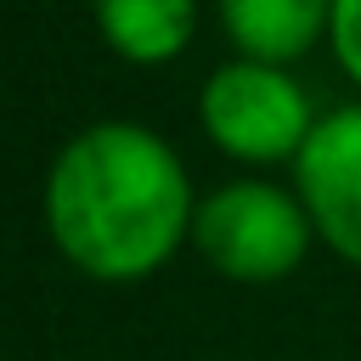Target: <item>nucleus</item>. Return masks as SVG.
Segmentation results:
<instances>
[{
    "mask_svg": "<svg viewBox=\"0 0 361 361\" xmlns=\"http://www.w3.org/2000/svg\"><path fill=\"white\" fill-rule=\"evenodd\" d=\"M197 192L180 152L130 118L73 130L39 192L51 248L90 282H141L192 243Z\"/></svg>",
    "mask_w": 361,
    "mask_h": 361,
    "instance_id": "nucleus-1",
    "label": "nucleus"
},
{
    "mask_svg": "<svg viewBox=\"0 0 361 361\" xmlns=\"http://www.w3.org/2000/svg\"><path fill=\"white\" fill-rule=\"evenodd\" d=\"M316 243V226L293 186H276L265 175L226 180L197 197L192 214V248L209 271L231 282H282L305 265Z\"/></svg>",
    "mask_w": 361,
    "mask_h": 361,
    "instance_id": "nucleus-2",
    "label": "nucleus"
},
{
    "mask_svg": "<svg viewBox=\"0 0 361 361\" xmlns=\"http://www.w3.org/2000/svg\"><path fill=\"white\" fill-rule=\"evenodd\" d=\"M316 107L305 96V85L276 68V62H254V56H231L220 62L203 90H197V124L209 135L214 152H226L243 169H271V164H293L316 130Z\"/></svg>",
    "mask_w": 361,
    "mask_h": 361,
    "instance_id": "nucleus-3",
    "label": "nucleus"
},
{
    "mask_svg": "<svg viewBox=\"0 0 361 361\" xmlns=\"http://www.w3.org/2000/svg\"><path fill=\"white\" fill-rule=\"evenodd\" d=\"M293 192L316 226V243L361 271V102L327 107L293 158Z\"/></svg>",
    "mask_w": 361,
    "mask_h": 361,
    "instance_id": "nucleus-4",
    "label": "nucleus"
},
{
    "mask_svg": "<svg viewBox=\"0 0 361 361\" xmlns=\"http://www.w3.org/2000/svg\"><path fill=\"white\" fill-rule=\"evenodd\" d=\"M214 11L237 56L293 68L299 56L327 45L333 0H214Z\"/></svg>",
    "mask_w": 361,
    "mask_h": 361,
    "instance_id": "nucleus-5",
    "label": "nucleus"
},
{
    "mask_svg": "<svg viewBox=\"0 0 361 361\" xmlns=\"http://www.w3.org/2000/svg\"><path fill=\"white\" fill-rule=\"evenodd\" d=\"M102 45L130 68H169L197 39V0H90Z\"/></svg>",
    "mask_w": 361,
    "mask_h": 361,
    "instance_id": "nucleus-6",
    "label": "nucleus"
},
{
    "mask_svg": "<svg viewBox=\"0 0 361 361\" xmlns=\"http://www.w3.org/2000/svg\"><path fill=\"white\" fill-rule=\"evenodd\" d=\"M327 51H333L338 73L361 90V0H333V17H327Z\"/></svg>",
    "mask_w": 361,
    "mask_h": 361,
    "instance_id": "nucleus-7",
    "label": "nucleus"
}]
</instances>
